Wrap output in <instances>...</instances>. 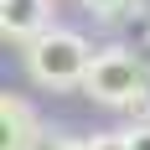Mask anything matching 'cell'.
Wrapping results in <instances>:
<instances>
[{
  "label": "cell",
  "mask_w": 150,
  "mask_h": 150,
  "mask_svg": "<svg viewBox=\"0 0 150 150\" xmlns=\"http://www.w3.org/2000/svg\"><path fill=\"white\" fill-rule=\"evenodd\" d=\"M36 150H83V140H67V135H42Z\"/></svg>",
  "instance_id": "obj_7"
},
{
  "label": "cell",
  "mask_w": 150,
  "mask_h": 150,
  "mask_svg": "<svg viewBox=\"0 0 150 150\" xmlns=\"http://www.w3.org/2000/svg\"><path fill=\"white\" fill-rule=\"evenodd\" d=\"M42 140V119L26 98L0 93V150H36Z\"/></svg>",
  "instance_id": "obj_3"
},
{
  "label": "cell",
  "mask_w": 150,
  "mask_h": 150,
  "mask_svg": "<svg viewBox=\"0 0 150 150\" xmlns=\"http://www.w3.org/2000/svg\"><path fill=\"white\" fill-rule=\"evenodd\" d=\"M88 42L67 26H52L47 21L36 36L26 42V73L31 83H42L52 93H67V88H83V73H88Z\"/></svg>",
  "instance_id": "obj_1"
},
{
  "label": "cell",
  "mask_w": 150,
  "mask_h": 150,
  "mask_svg": "<svg viewBox=\"0 0 150 150\" xmlns=\"http://www.w3.org/2000/svg\"><path fill=\"white\" fill-rule=\"evenodd\" d=\"M47 21H52V0H0V36L11 42H31Z\"/></svg>",
  "instance_id": "obj_4"
},
{
  "label": "cell",
  "mask_w": 150,
  "mask_h": 150,
  "mask_svg": "<svg viewBox=\"0 0 150 150\" xmlns=\"http://www.w3.org/2000/svg\"><path fill=\"white\" fill-rule=\"evenodd\" d=\"M83 150H129V145H124V135H93L83 140Z\"/></svg>",
  "instance_id": "obj_8"
},
{
  "label": "cell",
  "mask_w": 150,
  "mask_h": 150,
  "mask_svg": "<svg viewBox=\"0 0 150 150\" xmlns=\"http://www.w3.org/2000/svg\"><path fill=\"white\" fill-rule=\"evenodd\" d=\"M124 145L129 150H150V119H140L135 129H124Z\"/></svg>",
  "instance_id": "obj_6"
},
{
  "label": "cell",
  "mask_w": 150,
  "mask_h": 150,
  "mask_svg": "<svg viewBox=\"0 0 150 150\" xmlns=\"http://www.w3.org/2000/svg\"><path fill=\"white\" fill-rule=\"evenodd\" d=\"M145 88H150V67L135 57V52L109 47V52H93V57H88L83 93H88L93 104H104V109H129V104L145 98Z\"/></svg>",
  "instance_id": "obj_2"
},
{
  "label": "cell",
  "mask_w": 150,
  "mask_h": 150,
  "mask_svg": "<svg viewBox=\"0 0 150 150\" xmlns=\"http://www.w3.org/2000/svg\"><path fill=\"white\" fill-rule=\"evenodd\" d=\"M140 0H83V11L98 16V21H119V16H129Z\"/></svg>",
  "instance_id": "obj_5"
}]
</instances>
